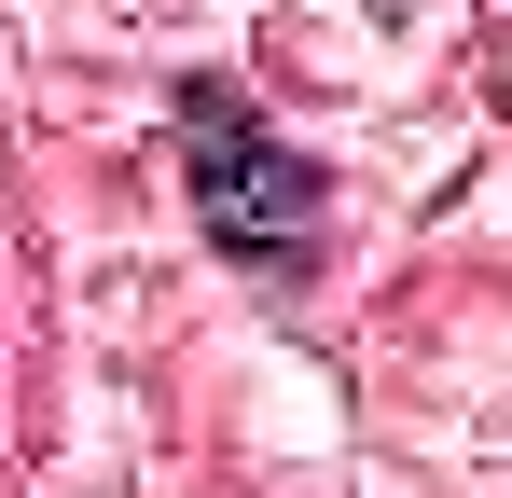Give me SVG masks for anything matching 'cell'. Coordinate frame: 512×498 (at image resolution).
Here are the masks:
<instances>
[{"label": "cell", "mask_w": 512, "mask_h": 498, "mask_svg": "<svg viewBox=\"0 0 512 498\" xmlns=\"http://www.w3.org/2000/svg\"><path fill=\"white\" fill-rule=\"evenodd\" d=\"M180 139V180H194V222H208V249L222 263H250V277H305V249H319V166L291 153L277 125H263L236 83H180L167 111Z\"/></svg>", "instance_id": "1"}]
</instances>
